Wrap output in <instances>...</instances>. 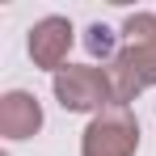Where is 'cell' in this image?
<instances>
[{
	"mask_svg": "<svg viewBox=\"0 0 156 156\" xmlns=\"http://www.w3.org/2000/svg\"><path fill=\"white\" fill-rule=\"evenodd\" d=\"M105 72L114 80L118 105L135 101L144 89L156 84V13H131L122 21V47Z\"/></svg>",
	"mask_w": 156,
	"mask_h": 156,
	"instance_id": "1",
	"label": "cell"
},
{
	"mask_svg": "<svg viewBox=\"0 0 156 156\" xmlns=\"http://www.w3.org/2000/svg\"><path fill=\"white\" fill-rule=\"evenodd\" d=\"M51 89H55V101L68 114H101L110 105H118L110 72L93 68V63H68L63 72H55Z\"/></svg>",
	"mask_w": 156,
	"mask_h": 156,
	"instance_id": "2",
	"label": "cell"
},
{
	"mask_svg": "<svg viewBox=\"0 0 156 156\" xmlns=\"http://www.w3.org/2000/svg\"><path fill=\"white\" fill-rule=\"evenodd\" d=\"M139 152V118L131 105H110L93 114L80 135V156H135Z\"/></svg>",
	"mask_w": 156,
	"mask_h": 156,
	"instance_id": "3",
	"label": "cell"
},
{
	"mask_svg": "<svg viewBox=\"0 0 156 156\" xmlns=\"http://www.w3.org/2000/svg\"><path fill=\"white\" fill-rule=\"evenodd\" d=\"M72 42H76V30L68 17H42V21H34L30 26V59H34V68H42V72H63V59L72 51Z\"/></svg>",
	"mask_w": 156,
	"mask_h": 156,
	"instance_id": "4",
	"label": "cell"
},
{
	"mask_svg": "<svg viewBox=\"0 0 156 156\" xmlns=\"http://www.w3.org/2000/svg\"><path fill=\"white\" fill-rule=\"evenodd\" d=\"M38 131H42V105L34 93L13 89L0 97V135L4 139H30Z\"/></svg>",
	"mask_w": 156,
	"mask_h": 156,
	"instance_id": "5",
	"label": "cell"
},
{
	"mask_svg": "<svg viewBox=\"0 0 156 156\" xmlns=\"http://www.w3.org/2000/svg\"><path fill=\"white\" fill-rule=\"evenodd\" d=\"M118 47H122V34H114V30H110V26H101V21L84 30V51L93 55V59H105V63H114Z\"/></svg>",
	"mask_w": 156,
	"mask_h": 156,
	"instance_id": "6",
	"label": "cell"
}]
</instances>
